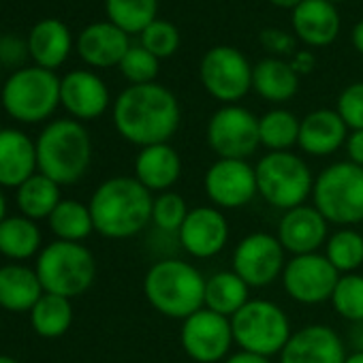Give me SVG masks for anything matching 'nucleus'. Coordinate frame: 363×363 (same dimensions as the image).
Segmentation results:
<instances>
[{"label":"nucleus","mask_w":363,"mask_h":363,"mask_svg":"<svg viewBox=\"0 0 363 363\" xmlns=\"http://www.w3.org/2000/svg\"><path fill=\"white\" fill-rule=\"evenodd\" d=\"M182 120L179 103L171 90L158 84L126 88L113 105V124L122 139L147 147L169 143Z\"/></svg>","instance_id":"obj_1"},{"label":"nucleus","mask_w":363,"mask_h":363,"mask_svg":"<svg viewBox=\"0 0 363 363\" xmlns=\"http://www.w3.org/2000/svg\"><path fill=\"white\" fill-rule=\"evenodd\" d=\"M152 203L154 195L135 175H116L94 191L88 208L96 233L109 240H128L152 223Z\"/></svg>","instance_id":"obj_2"},{"label":"nucleus","mask_w":363,"mask_h":363,"mask_svg":"<svg viewBox=\"0 0 363 363\" xmlns=\"http://www.w3.org/2000/svg\"><path fill=\"white\" fill-rule=\"evenodd\" d=\"M206 282L208 278L193 263L171 257L156 261L147 269L143 293L158 314L186 320L206 308Z\"/></svg>","instance_id":"obj_3"},{"label":"nucleus","mask_w":363,"mask_h":363,"mask_svg":"<svg viewBox=\"0 0 363 363\" xmlns=\"http://www.w3.org/2000/svg\"><path fill=\"white\" fill-rule=\"evenodd\" d=\"M92 160V141L77 120H56L43 128L37 139L39 173L54 179L58 186L79 182Z\"/></svg>","instance_id":"obj_4"},{"label":"nucleus","mask_w":363,"mask_h":363,"mask_svg":"<svg viewBox=\"0 0 363 363\" xmlns=\"http://www.w3.org/2000/svg\"><path fill=\"white\" fill-rule=\"evenodd\" d=\"M312 206L340 229L363 223V167L350 160L325 167L314 177Z\"/></svg>","instance_id":"obj_5"},{"label":"nucleus","mask_w":363,"mask_h":363,"mask_svg":"<svg viewBox=\"0 0 363 363\" xmlns=\"http://www.w3.org/2000/svg\"><path fill=\"white\" fill-rule=\"evenodd\" d=\"M257 186L263 201L289 212L312 197L314 175L310 164L293 152H267L255 167Z\"/></svg>","instance_id":"obj_6"},{"label":"nucleus","mask_w":363,"mask_h":363,"mask_svg":"<svg viewBox=\"0 0 363 363\" xmlns=\"http://www.w3.org/2000/svg\"><path fill=\"white\" fill-rule=\"evenodd\" d=\"M35 272L45 293L73 299L92 286L96 261L84 244L58 240L41 250Z\"/></svg>","instance_id":"obj_7"},{"label":"nucleus","mask_w":363,"mask_h":363,"mask_svg":"<svg viewBox=\"0 0 363 363\" xmlns=\"http://www.w3.org/2000/svg\"><path fill=\"white\" fill-rule=\"evenodd\" d=\"M235 344L261 357L280 354L293 335L286 312L269 299H250L240 312L231 316Z\"/></svg>","instance_id":"obj_8"},{"label":"nucleus","mask_w":363,"mask_h":363,"mask_svg":"<svg viewBox=\"0 0 363 363\" xmlns=\"http://www.w3.org/2000/svg\"><path fill=\"white\" fill-rule=\"evenodd\" d=\"M58 105L60 79L50 69L24 67L16 71L3 86V107L20 122H43L56 111Z\"/></svg>","instance_id":"obj_9"},{"label":"nucleus","mask_w":363,"mask_h":363,"mask_svg":"<svg viewBox=\"0 0 363 363\" xmlns=\"http://www.w3.org/2000/svg\"><path fill=\"white\" fill-rule=\"evenodd\" d=\"M286 250L280 240L267 231H255L242 238L233 250L231 269L252 289H263L282 278Z\"/></svg>","instance_id":"obj_10"},{"label":"nucleus","mask_w":363,"mask_h":363,"mask_svg":"<svg viewBox=\"0 0 363 363\" xmlns=\"http://www.w3.org/2000/svg\"><path fill=\"white\" fill-rule=\"evenodd\" d=\"M208 143L218 158L248 160L261 145L259 120L244 107L227 105L210 118Z\"/></svg>","instance_id":"obj_11"},{"label":"nucleus","mask_w":363,"mask_h":363,"mask_svg":"<svg viewBox=\"0 0 363 363\" xmlns=\"http://www.w3.org/2000/svg\"><path fill=\"white\" fill-rule=\"evenodd\" d=\"M179 344L197 363H220L229 357V350L235 344L231 318L201 308L182 320Z\"/></svg>","instance_id":"obj_12"},{"label":"nucleus","mask_w":363,"mask_h":363,"mask_svg":"<svg viewBox=\"0 0 363 363\" xmlns=\"http://www.w3.org/2000/svg\"><path fill=\"white\" fill-rule=\"evenodd\" d=\"M340 280L337 269L325 255H299L286 261L282 272L284 293L303 306H316L329 301Z\"/></svg>","instance_id":"obj_13"},{"label":"nucleus","mask_w":363,"mask_h":363,"mask_svg":"<svg viewBox=\"0 0 363 363\" xmlns=\"http://www.w3.org/2000/svg\"><path fill=\"white\" fill-rule=\"evenodd\" d=\"M203 189L214 208L240 210L259 195L257 171L248 160L218 158L206 171Z\"/></svg>","instance_id":"obj_14"},{"label":"nucleus","mask_w":363,"mask_h":363,"mask_svg":"<svg viewBox=\"0 0 363 363\" xmlns=\"http://www.w3.org/2000/svg\"><path fill=\"white\" fill-rule=\"evenodd\" d=\"M199 73L206 90L223 103H235L252 88V69L242 52L233 48L210 50L201 60Z\"/></svg>","instance_id":"obj_15"},{"label":"nucleus","mask_w":363,"mask_h":363,"mask_svg":"<svg viewBox=\"0 0 363 363\" xmlns=\"http://www.w3.org/2000/svg\"><path fill=\"white\" fill-rule=\"evenodd\" d=\"M229 220L223 210L214 206L191 208L177 242L193 259H212L220 255L229 242Z\"/></svg>","instance_id":"obj_16"},{"label":"nucleus","mask_w":363,"mask_h":363,"mask_svg":"<svg viewBox=\"0 0 363 363\" xmlns=\"http://www.w3.org/2000/svg\"><path fill=\"white\" fill-rule=\"evenodd\" d=\"M346 346L340 333L327 325L314 323L293 331L280 352V363H344Z\"/></svg>","instance_id":"obj_17"},{"label":"nucleus","mask_w":363,"mask_h":363,"mask_svg":"<svg viewBox=\"0 0 363 363\" xmlns=\"http://www.w3.org/2000/svg\"><path fill=\"white\" fill-rule=\"evenodd\" d=\"M286 252L293 257L318 252L329 240V223L314 206H299L282 214L276 235Z\"/></svg>","instance_id":"obj_18"},{"label":"nucleus","mask_w":363,"mask_h":363,"mask_svg":"<svg viewBox=\"0 0 363 363\" xmlns=\"http://www.w3.org/2000/svg\"><path fill=\"white\" fill-rule=\"evenodd\" d=\"M60 103L77 120H94L109 105L105 82L90 71H71L60 79Z\"/></svg>","instance_id":"obj_19"},{"label":"nucleus","mask_w":363,"mask_h":363,"mask_svg":"<svg viewBox=\"0 0 363 363\" xmlns=\"http://www.w3.org/2000/svg\"><path fill=\"white\" fill-rule=\"evenodd\" d=\"M135 177L152 195L171 191L182 177L179 152L169 143L141 147L135 158Z\"/></svg>","instance_id":"obj_20"},{"label":"nucleus","mask_w":363,"mask_h":363,"mask_svg":"<svg viewBox=\"0 0 363 363\" xmlns=\"http://www.w3.org/2000/svg\"><path fill=\"white\" fill-rule=\"evenodd\" d=\"M37 143L18 128L0 130V186L20 189L35 175Z\"/></svg>","instance_id":"obj_21"},{"label":"nucleus","mask_w":363,"mask_h":363,"mask_svg":"<svg viewBox=\"0 0 363 363\" xmlns=\"http://www.w3.org/2000/svg\"><path fill=\"white\" fill-rule=\"evenodd\" d=\"M346 139L348 126L344 124L340 113L331 109H316L301 120L297 145L301 147V152L323 158L335 154L342 145H346Z\"/></svg>","instance_id":"obj_22"},{"label":"nucleus","mask_w":363,"mask_h":363,"mask_svg":"<svg viewBox=\"0 0 363 363\" xmlns=\"http://www.w3.org/2000/svg\"><path fill=\"white\" fill-rule=\"evenodd\" d=\"M79 56L90 65L99 69H107L113 65H120L126 52L130 50L128 35L120 30L111 22H99L88 26L77 41Z\"/></svg>","instance_id":"obj_23"},{"label":"nucleus","mask_w":363,"mask_h":363,"mask_svg":"<svg viewBox=\"0 0 363 363\" xmlns=\"http://www.w3.org/2000/svg\"><path fill=\"white\" fill-rule=\"evenodd\" d=\"M293 28L308 45H329L340 30V18L329 0H303L293 9Z\"/></svg>","instance_id":"obj_24"},{"label":"nucleus","mask_w":363,"mask_h":363,"mask_svg":"<svg viewBox=\"0 0 363 363\" xmlns=\"http://www.w3.org/2000/svg\"><path fill=\"white\" fill-rule=\"evenodd\" d=\"M43 293L35 269L24 265L0 267V308L9 312H30Z\"/></svg>","instance_id":"obj_25"},{"label":"nucleus","mask_w":363,"mask_h":363,"mask_svg":"<svg viewBox=\"0 0 363 363\" xmlns=\"http://www.w3.org/2000/svg\"><path fill=\"white\" fill-rule=\"evenodd\" d=\"M30 58L41 69H58L71 52V33L60 20H41L28 35Z\"/></svg>","instance_id":"obj_26"},{"label":"nucleus","mask_w":363,"mask_h":363,"mask_svg":"<svg viewBox=\"0 0 363 363\" xmlns=\"http://www.w3.org/2000/svg\"><path fill=\"white\" fill-rule=\"evenodd\" d=\"M250 301V286L233 272H216L206 282V308L231 318Z\"/></svg>","instance_id":"obj_27"},{"label":"nucleus","mask_w":363,"mask_h":363,"mask_svg":"<svg viewBox=\"0 0 363 363\" xmlns=\"http://www.w3.org/2000/svg\"><path fill=\"white\" fill-rule=\"evenodd\" d=\"M252 88L265 101L284 103L297 94L299 79L291 65L276 58H265L252 69Z\"/></svg>","instance_id":"obj_28"},{"label":"nucleus","mask_w":363,"mask_h":363,"mask_svg":"<svg viewBox=\"0 0 363 363\" xmlns=\"http://www.w3.org/2000/svg\"><path fill=\"white\" fill-rule=\"evenodd\" d=\"M60 201V186L43 173H35L18 189V208L30 220L50 218Z\"/></svg>","instance_id":"obj_29"},{"label":"nucleus","mask_w":363,"mask_h":363,"mask_svg":"<svg viewBox=\"0 0 363 363\" xmlns=\"http://www.w3.org/2000/svg\"><path fill=\"white\" fill-rule=\"evenodd\" d=\"M41 246V231L26 216H11L0 223V255L9 259H28Z\"/></svg>","instance_id":"obj_30"},{"label":"nucleus","mask_w":363,"mask_h":363,"mask_svg":"<svg viewBox=\"0 0 363 363\" xmlns=\"http://www.w3.org/2000/svg\"><path fill=\"white\" fill-rule=\"evenodd\" d=\"M30 323L41 337H60L69 331L73 323L71 299L43 293L41 299L30 310Z\"/></svg>","instance_id":"obj_31"},{"label":"nucleus","mask_w":363,"mask_h":363,"mask_svg":"<svg viewBox=\"0 0 363 363\" xmlns=\"http://www.w3.org/2000/svg\"><path fill=\"white\" fill-rule=\"evenodd\" d=\"M50 227L62 242H77L86 240L94 231L90 208L75 199H62L58 208L50 216Z\"/></svg>","instance_id":"obj_32"},{"label":"nucleus","mask_w":363,"mask_h":363,"mask_svg":"<svg viewBox=\"0 0 363 363\" xmlns=\"http://www.w3.org/2000/svg\"><path fill=\"white\" fill-rule=\"evenodd\" d=\"M299 126L301 122L295 113L286 109H272L259 120L261 145L269 152H291V147L299 141Z\"/></svg>","instance_id":"obj_33"},{"label":"nucleus","mask_w":363,"mask_h":363,"mask_svg":"<svg viewBox=\"0 0 363 363\" xmlns=\"http://www.w3.org/2000/svg\"><path fill=\"white\" fill-rule=\"evenodd\" d=\"M325 257L340 276L354 274L363 265V235L352 227L337 229L325 244Z\"/></svg>","instance_id":"obj_34"},{"label":"nucleus","mask_w":363,"mask_h":363,"mask_svg":"<svg viewBox=\"0 0 363 363\" xmlns=\"http://www.w3.org/2000/svg\"><path fill=\"white\" fill-rule=\"evenodd\" d=\"M107 16L120 30L143 33L154 20L158 0H105Z\"/></svg>","instance_id":"obj_35"},{"label":"nucleus","mask_w":363,"mask_h":363,"mask_svg":"<svg viewBox=\"0 0 363 363\" xmlns=\"http://www.w3.org/2000/svg\"><path fill=\"white\" fill-rule=\"evenodd\" d=\"M329 301L344 320L363 323V276L357 272L340 276Z\"/></svg>","instance_id":"obj_36"},{"label":"nucleus","mask_w":363,"mask_h":363,"mask_svg":"<svg viewBox=\"0 0 363 363\" xmlns=\"http://www.w3.org/2000/svg\"><path fill=\"white\" fill-rule=\"evenodd\" d=\"M189 212H191V208L179 193H175V191L158 193L152 203V223L158 231L177 235Z\"/></svg>","instance_id":"obj_37"},{"label":"nucleus","mask_w":363,"mask_h":363,"mask_svg":"<svg viewBox=\"0 0 363 363\" xmlns=\"http://www.w3.org/2000/svg\"><path fill=\"white\" fill-rule=\"evenodd\" d=\"M120 71L133 86L152 84V79L158 75V58L150 54L143 45H137L126 52L120 62Z\"/></svg>","instance_id":"obj_38"},{"label":"nucleus","mask_w":363,"mask_h":363,"mask_svg":"<svg viewBox=\"0 0 363 363\" xmlns=\"http://www.w3.org/2000/svg\"><path fill=\"white\" fill-rule=\"evenodd\" d=\"M141 45L154 54L156 58H167L171 56L177 45H179V35L175 30L173 24L162 22V20H154L143 33H141Z\"/></svg>","instance_id":"obj_39"},{"label":"nucleus","mask_w":363,"mask_h":363,"mask_svg":"<svg viewBox=\"0 0 363 363\" xmlns=\"http://www.w3.org/2000/svg\"><path fill=\"white\" fill-rule=\"evenodd\" d=\"M340 118L344 124L352 130H363V82L348 86L340 99H337V109Z\"/></svg>","instance_id":"obj_40"},{"label":"nucleus","mask_w":363,"mask_h":363,"mask_svg":"<svg viewBox=\"0 0 363 363\" xmlns=\"http://www.w3.org/2000/svg\"><path fill=\"white\" fill-rule=\"evenodd\" d=\"M30 50L28 41L16 37V35H3L0 37V67L7 69H24V62L28 60Z\"/></svg>","instance_id":"obj_41"},{"label":"nucleus","mask_w":363,"mask_h":363,"mask_svg":"<svg viewBox=\"0 0 363 363\" xmlns=\"http://www.w3.org/2000/svg\"><path fill=\"white\" fill-rule=\"evenodd\" d=\"M346 154L348 160L357 167H363V130H352L346 139Z\"/></svg>","instance_id":"obj_42"},{"label":"nucleus","mask_w":363,"mask_h":363,"mask_svg":"<svg viewBox=\"0 0 363 363\" xmlns=\"http://www.w3.org/2000/svg\"><path fill=\"white\" fill-rule=\"evenodd\" d=\"M223 363H272V359H269V357L255 354V352L240 350V352H235V354H229Z\"/></svg>","instance_id":"obj_43"},{"label":"nucleus","mask_w":363,"mask_h":363,"mask_svg":"<svg viewBox=\"0 0 363 363\" xmlns=\"http://www.w3.org/2000/svg\"><path fill=\"white\" fill-rule=\"evenodd\" d=\"M352 43H354L357 52L363 54V22H359V24L354 26V30H352Z\"/></svg>","instance_id":"obj_44"},{"label":"nucleus","mask_w":363,"mask_h":363,"mask_svg":"<svg viewBox=\"0 0 363 363\" xmlns=\"http://www.w3.org/2000/svg\"><path fill=\"white\" fill-rule=\"evenodd\" d=\"M274 5H278V7H286V9H295V7H299L303 0H272Z\"/></svg>","instance_id":"obj_45"},{"label":"nucleus","mask_w":363,"mask_h":363,"mask_svg":"<svg viewBox=\"0 0 363 363\" xmlns=\"http://www.w3.org/2000/svg\"><path fill=\"white\" fill-rule=\"evenodd\" d=\"M344 363H363V348H359V350L346 354V361H344Z\"/></svg>","instance_id":"obj_46"},{"label":"nucleus","mask_w":363,"mask_h":363,"mask_svg":"<svg viewBox=\"0 0 363 363\" xmlns=\"http://www.w3.org/2000/svg\"><path fill=\"white\" fill-rule=\"evenodd\" d=\"M5 212H7V201H5V195H3V191H0V223H3L7 216H5Z\"/></svg>","instance_id":"obj_47"},{"label":"nucleus","mask_w":363,"mask_h":363,"mask_svg":"<svg viewBox=\"0 0 363 363\" xmlns=\"http://www.w3.org/2000/svg\"><path fill=\"white\" fill-rule=\"evenodd\" d=\"M0 363H20L18 359L9 357V354H0Z\"/></svg>","instance_id":"obj_48"},{"label":"nucleus","mask_w":363,"mask_h":363,"mask_svg":"<svg viewBox=\"0 0 363 363\" xmlns=\"http://www.w3.org/2000/svg\"><path fill=\"white\" fill-rule=\"evenodd\" d=\"M329 3H335V0H329Z\"/></svg>","instance_id":"obj_49"},{"label":"nucleus","mask_w":363,"mask_h":363,"mask_svg":"<svg viewBox=\"0 0 363 363\" xmlns=\"http://www.w3.org/2000/svg\"><path fill=\"white\" fill-rule=\"evenodd\" d=\"M0 130H3V128H0Z\"/></svg>","instance_id":"obj_50"}]
</instances>
